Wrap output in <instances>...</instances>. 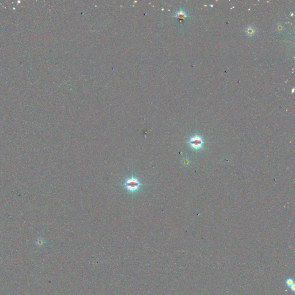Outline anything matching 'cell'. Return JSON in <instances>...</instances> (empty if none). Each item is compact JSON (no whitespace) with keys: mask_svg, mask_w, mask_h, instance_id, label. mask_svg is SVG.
<instances>
[{"mask_svg":"<svg viewBox=\"0 0 295 295\" xmlns=\"http://www.w3.org/2000/svg\"><path fill=\"white\" fill-rule=\"evenodd\" d=\"M144 185L145 184L141 183L140 179L134 175L126 178L122 184L127 193L132 195L139 193Z\"/></svg>","mask_w":295,"mask_h":295,"instance_id":"1","label":"cell"},{"mask_svg":"<svg viewBox=\"0 0 295 295\" xmlns=\"http://www.w3.org/2000/svg\"><path fill=\"white\" fill-rule=\"evenodd\" d=\"M173 17L178 19L179 20H183L185 19L186 18L190 17V16L183 9H180L178 11H177L174 15Z\"/></svg>","mask_w":295,"mask_h":295,"instance_id":"2","label":"cell"},{"mask_svg":"<svg viewBox=\"0 0 295 295\" xmlns=\"http://www.w3.org/2000/svg\"><path fill=\"white\" fill-rule=\"evenodd\" d=\"M243 31L244 32V33L249 37H253L256 33L257 32V29H256L255 27L251 26H249L247 27H245L244 28V30H243Z\"/></svg>","mask_w":295,"mask_h":295,"instance_id":"3","label":"cell"},{"mask_svg":"<svg viewBox=\"0 0 295 295\" xmlns=\"http://www.w3.org/2000/svg\"><path fill=\"white\" fill-rule=\"evenodd\" d=\"M202 143V141L201 138L198 136H195L193 137L190 141V144L191 146H193L195 148H199L200 146H201Z\"/></svg>","mask_w":295,"mask_h":295,"instance_id":"4","label":"cell"},{"mask_svg":"<svg viewBox=\"0 0 295 295\" xmlns=\"http://www.w3.org/2000/svg\"><path fill=\"white\" fill-rule=\"evenodd\" d=\"M283 29L282 24H278L277 26V27H276V30L278 32H280V31H282V30Z\"/></svg>","mask_w":295,"mask_h":295,"instance_id":"5","label":"cell"}]
</instances>
